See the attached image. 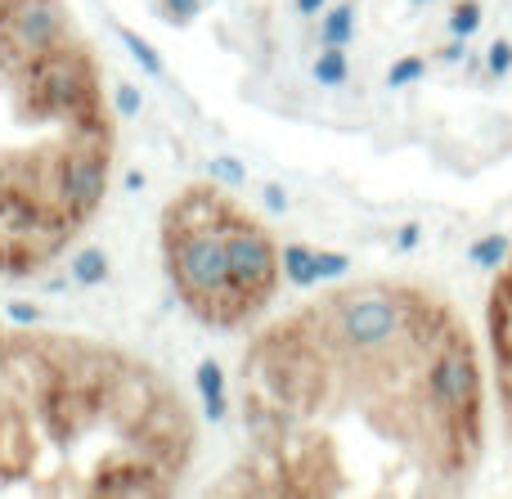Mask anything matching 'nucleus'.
<instances>
[{
    "label": "nucleus",
    "mask_w": 512,
    "mask_h": 499,
    "mask_svg": "<svg viewBox=\"0 0 512 499\" xmlns=\"http://www.w3.org/2000/svg\"><path fill=\"white\" fill-rule=\"evenodd\" d=\"M252 455L230 491L454 495L486 459V369L468 320L414 279L333 288L243 351Z\"/></svg>",
    "instance_id": "obj_1"
},
{
    "label": "nucleus",
    "mask_w": 512,
    "mask_h": 499,
    "mask_svg": "<svg viewBox=\"0 0 512 499\" xmlns=\"http://www.w3.org/2000/svg\"><path fill=\"white\" fill-rule=\"evenodd\" d=\"M243 212V203L212 185H189L162 212V257L176 284V297L212 329H243L252 324V306L239 297L230 279V252H225V225Z\"/></svg>",
    "instance_id": "obj_2"
},
{
    "label": "nucleus",
    "mask_w": 512,
    "mask_h": 499,
    "mask_svg": "<svg viewBox=\"0 0 512 499\" xmlns=\"http://www.w3.org/2000/svg\"><path fill=\"white\" fill-rule=\"evenodd\" d=\"M225 252H230V279L239 288V297L252 306V315H261L279 293L283 252L274 248L270 230L256 221L248 207L225 225Z\"/></svg>",
    "instance_id": "obj_3"
},
{
    "label": "nucleus",
    "mask_w": 512,
    "mask_h": 499,
    "mask_svg": "<svg viewBox=\"0 0 512 499\" xmlns=\"http://www.w3.org/2000/svg\"><path fill=\"white\" fill-rule=\"evenodd\" d=\"M486 342L490 365H495L499 410H504V428L512 441V252L504 257V266H495V284L486 293Z\"/></svg>",
    "instance_id": "obj_4"
},
{
    "label": "nucleus",
    "mask_w": 512,
    "mask_h": 499,
    "mask_svg": "<svg viewBox=\"0 0 512 499\" xmlns=\"http://www.w3.org/2000/svg\"><path fill=\"white\" fill-rule=\"evenodd\" d=\"M198 392H203V401H207V419L221 423L225 410H230V401H225V369L216 365V360H203V365H198Z\"/></svg>",
    "instance_id": "obj_5"
},
{
    "label": "nucleus",
    "mask_w": 512,
    "mask_h": 499,
    "mask_svg": "<svg viewBox=\"0 0 512 499\" xmlns=\"http://www.w3.org/2000/svg\"><path fill=\"white\" fill-rule=\"evenodd\" d=\"M283 275H288L292 288H315L319 284L315 252L301 248V243H288V248H283Z\"/></svg>",
    "instance_id": "obj_6"
},
{
    "label": "nucleus",
    "mask_w": 512,
    "mask_h": 499,
    "mask_svg": "<svg viewBox=\"0 0 512 499\" xmlns=\"http://www.w3.org/2000/svg\"><path fill=\"white\" fill-rule=\"evenodd\" d=\"M512 252V239L508 234H486V239H477L468 248V261L477 270H495V266H504V257Z\"/></svg>",
    "instance_id": "obj_7"
},
{
    "label": "nucleus",
    "mask_w": 512,
    "mask_h": 499,
    "mask_svg": "<svg viewBox=\"0 0 512 499\" xmlns=\"http://www.w3.org/2000/svg\"><path fill=\"white\" fill-rule=\"evenodd\" d=\"M346 77H351L346 50H342V45H324V54L315 59V81H319V86H342Z\"/></svg>",
    "instance_id": "obj_8"
},
{
    "label": "nucleus",
    "mask_w": 512,
    "mask_h": 499,
    "mask_svg": "<svg viewBox=\"0 0 512 499\" xmlns=\"http://www.w3.org/2000/svg\"><path fill=\"white\" fill-rule=\"evenodd\" d=\"M68 266H72V275H77V284H86V288H95V284H104V279H108V257L99 248L77 252Z\"/></svg>",
    "instance_id": "obj_9"
},
{
    "label": "nucleus",
    "mask_w": 512,
    "mask_h": 499,
    "mask_svg": "<svg viewBox=\"0 0 512 499\" xmlns=\"http://www.w3.org/2000/svg\"><path fill=\"white\" fill-rule=\"evenodd\" d=\"M117 36H122V45H126V50H131V59L140 63V68L149 72V77H162V72H167V68H162V54L153 50V45L144 41V36H135L131 27H117Z\"/></svg>",
    "instance_id": "obj_10"
},
{
    "label": "nucleus",
    "mask_w": 512,
    "mask_h": 499,
    "mask_svg": "<svg viewBox=\"0 0 512 499\" xmlns=\"http://www.w3.org/2000/svg\"><path fill=\"white\" fill-rule=\"evenodd\" d=\"M355 36V5H337L324 18V45H351Z\"/></svg>",
    "instance_id": "obj_11"
},
{
    "label": "nucleus",
    "mask_w": 512,
    "mask_h": 499,
    "mask_svg": "<svg viewBox=\"0 0 512 499\" xmlns=\"http://www.w3.org/2000/svg\"><path fill=\"white\" fill-rule=\"evenodd\" d=\"M481 5L477 0H459V5L450 9V36H463V41H468L472 32H481Z\"/></svg>",
    "instance_id": "obj_12"
},
{
    "label": "nucleus",
    "mask_w": 512,
    "mask_h": 499,
    "mask_svg": "<svg viewBox=\"0 0 512 499\" xmlns=\"http://www.w3.org/2000/svg\"><path fill=\"white\" fill-rule=\"evenodd\" d=\"M423 72H427V63L418 59V54H405V59L391 63L387 86H391V90H400V86H409V81H423Z\"/></svg>",
    "instance_id": "obj_13"
},
{
    "label": "nucleus",
    "mask_w": 512,
    "mask_h": 499,
    "mask_svg": "<svg viewBox=\"0 0 512 499\" xmlns=\"http://www.w3.org/2000/svg\"><path fill=\"white\" fill-rule=\"evenodd\" d=\"M315 266H319V279H337V275H346L351 257H342V252H315Z\"/></svg>",
    "instance_id": "obj_14"
},
{
    "label": "nucleus",
    "mask_w": 512,
    "mask_h": 499,
    "mask_svg": "<svg viewBox=\"0 0 512 499\" xmlns=\"http://www.w3.org/2000/svg\"><path fill=\"white\" fill-rule=\"evenodd\" d=\"M212 176H216V180H225L230 189H239L243 180H248V171H243L234 158H216V162H212Z\"/></svg>",
    "instance_id": "obj_15"
},
{
    "label": "nucleus",
    "mask_w": 512,
    "mask_h": 499,
    "mask_svg": "<svg viewBox=\"0 0 512 499\" xmlns=\"http://www.w3.org/2000/svg\"><path fill=\"white\" fill-rule=\"evenodd\" d=\"M490 77H508V68H512V41H495L490 45Z\"/></svg>",
    "instance_id": "obj_16"
},
{
    "label": "nucleus",
    "mask_w": 512,
    "mask_h": 499,
    "mask_svg": "<svg viewBox=\"0 0 512 499\" xmlns=\"http://www.w3.org/2000/svg\"><path fill=\"white\" fill-rule=\"evenodd\" d=\"M167 9H171V18H176V23H189V18H194L203 5H198V0H167Z\"/></svg>",
    "instance_id": "obj_17"
},
{
    "label": "nucleus",
    "mask_w": 512,
    "mask_h": 499,
    "mask_svg": "<svg viewBox=\"0 0 512 499\" xmlns=\"http://www.w3.org/2000/svg\"><path fill=\"white\" fill-rule=\"evenodd\" d=\"M117 108H122V117H135V113H140V95H135L131 86H122V90H117Z\"/></svg>",
    "instance_id": "obj_18"
},
{
    "label": "nucleus",
    "mask_w": 512,
    "mask_h": 499,
    "mask_svg": "<svg viewBox=\"0 0 512 499\" xmlns=\"http://www.w3.org/2000/svg\"><path fill=\"white\" fill-rule=\"evenodd\" d=\"M418 239H423V230H418V225L414 221H409V225H400V234H396V248H418Z\"/></svg>",
    "instance_id": "obj_19"
},
{
    "label": "nucleus",
    "mask_w": 512,
    "mask_h": 499,
    "mask_svg": "<svg viewBox=\"0 0 512 499\" xmlns=\"http://www.w3.org/2000/svg\"><path fill=\"white\" fill-rule=\"evenodd\" d=\"M463 54H468V45H463V36H450V45H441V59H445V63H459Z\"/></svg>",
    "instance_id": "obj_20"
},
{
    "label": "nucleus",
    "mask_w": 512,
    "mask_h": 499,
    "mask_svg": "<svg viewBox=\"0 0 512 499\" xmlns=\"http://www.w3.org/2000/svg\"><path fill=\"white\" fill-rule=\"evenodd\" d=\"M9 315H14L18 324H36V306H27V302H14L9 306Z\"/></svg>",
    "instance_id": "obj_21"
},
{
    "label": "nucleus",
    "mask_w": 512,
    "mask_h": 499,
    "mask_svg": "<svg viewBox=\"0 0 512 499\" xmlns=\"http://www.w3.org/2000/svg\"><path fill=\"white\" fill-rule=\"evenodd\" d=\"M265 203H270V207H274V212H283V207H288V203H283V194H279V189H274V185H270V189H265Z\"/></svg>",
    "instance_id": "obj_22"
},
{
    "label": "nucleus",
    "mask_w": 512,
    "mask_h": 499,
    "mask_svg": "<svg viewBox=\"0 0 512 499\" xmlns=\"http://www.w3.org/2000/svg\"><path fill=\"white\" fill-rule=\"evenodd\" d=\"M328 5V0H297V9H301V14H319V9H324Z\"/></svg>",
    "instance_id": "obj_23"
},
{
    "label": "nucleus",
    "mask_w": 512,
    "mask_h": 499,
    "mask_svg": "<svg viewBox=\"0 0 512 499\" xmlns=\"http://www.w3.org/2000/svg\"><path fill=\"white\" fill-rule=\"evenodd\" d=\"M409 5H432V0H409Z\"/></svg>",
    "instance_id": "obj_24"
}]
</instances>
